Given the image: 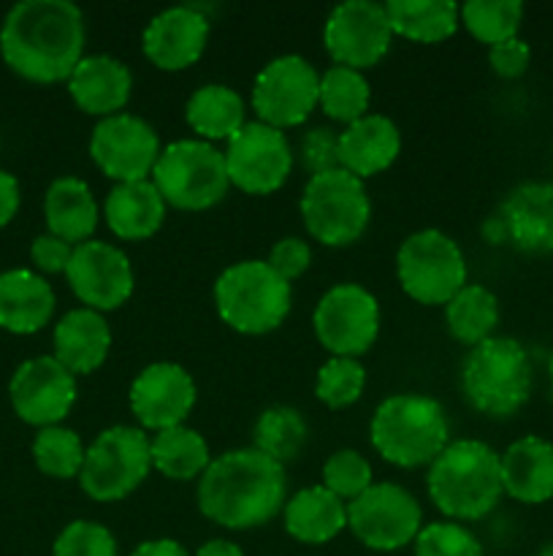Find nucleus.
I'll return each instance as SVG.
<instances>
[{
    "label": "nucleus",
    "mask_w": 553,
    "mask_h": 556,
    "mask_svg": "<svg viewBox=\"0 0 553 556\" xmlns=\"http://www.w3.org/2000/svg\"><path fill=\"white\" fill-rule=\"evenodd\" d=\"M9 400L16 418L30 427H60L76 405V375L54 356H36L14 369Z\"/></svg>",
    "instance_id": "17"
},
{
    "label": "nucleus",
    "mask_w": 553,
    "mask_h": 556,
    "mask_svg": "<svg viewBox=\"0 0 553 556\" xmlns=\"http://www.w3.org/2000/svg\"><path fill=\"white\" fill-rule=\"evenodd\" d=\"M459 16L466 33L491 49L518 36V27L524 22V3L520 0H470L459 5Z\"/></svg>",
    "instance_id": "36"
},
{
    "label": "nucleus",
    "mask_w": 553,
    "mask_h": 556,
    "mask_svg": "<svg viewBox=\"0 0 553 556\" xmlns=\"http://www.w3.org/2000/svg\"><path fill=\"white\" fill-rule=\"evenodd\" d=\"M85 14L70 0H22L0 25V54L22 79L68 81L85 58Z\"/></svg>",
    "instance_id": "1"
},
{
    "label": "nucleus",
    "mask_w": 553,
    "mask_h": 556,
    "mask_svg": "<svg viewBox=\"0 0 553 556\" xmlns=\"http://www.w3.org/2000/svg\"><path fill=\"white\" fill-rule=\"evenodd\" d=\"M52 556H119V552L106 527L90 519H76L60 530Z\"/></svg>",
    "instance_id": "40"
},
{
    "label": "nucleus",
    "mask_w": 553,
    "mask_h": 556,
    "mask_svg": "<svg viewBox=\"0 0 553 556\" xmlns=\"http://www.w3.org/2000/svg\"><path fill=\"white\" fill-rule=\"evenodd\" d=\"M266 264H269L282 280L293 282L309 269V264H312V250H309V244L304 242V239L285 237L271 248Z\"/></svg>",
    "instance_id": "43"
},
{
    "label": "nucleus",
    "mask_w": 553,
    "mask_h": 556,
    "mask_svg": "<svg viewBox=\"0 0 553 556\" xmlns=\"http://www.w3.org/2000/svg\"><path fill=\"white\" fill-rule=\"evenodd\" d=\"M312 329L331 356H363L380 337V302L358 282H339L320 296Z\"/></svg>",
    "instance_id": "13"
},
{
    "label": "nucleus",
    "mask_w": 553,
    "mask_h": 556,
    "mask_svg": "<svg viewBox=\"0 0 553 556\" xmlns=\"http://www.w3.org/2000/svg\"><path fill=\"white\" fill-rule=\"evenodd\" d=\"M152 185L163 195L166 206L204 212L226 199L231 179H228L222 150L209 141L179 139L163 147L157 155Z\"/></svg>",
    "instance_id": "7"
},
{
    "label": "nucleus",
    "mask_w": 553,
    "mask_h": 556,
    "mask_svg": "<svg viewBox=\"0 0 553 556\" xmlns=\"http://www.w3.org/2000/svg\"><path fill=\"white\" fill-rule=\"evenodd\" d=\"M415 556H483V546L466 527L434 521L417 532Z\"/></svg>",
    "instance_id": "41"
},
{
    "label": "nucleus",
    "mask_w": 553,
    "mask_h": 556,
    "mask_svg": "<svg viewBox=\"0 0 553 556\" xmlns=\"http://www.w3.org/2000/svg\"><path fill=\"white\" fill-rule=\"evenodd\" d=\"M43 217H47L49 233L76 248L92 239L101 223V206L85 179L60 177L49 185L43 195Z\"/></svg>",
    "instance_id": "28"
},
{
    "label": "nucleus",
    "mask_w": 553,
    "mask_h": 556,
    "mask_svg": "<svg viewBox=\"0 0 553 556\" xmlns=\"http://www.w3.org/2000/svg\"><path fill=\"white\" fill-rule=\"evenodd\" d=\"M133 92V74L123 60L112 54H85L68 76V96L76 106L92 117L123 114Z\"/></svg>",
    "instance_id": "22"
},
{
    "label": "nucleus",
    "mask_w": 553,
    "mask_h": 556,
    "mask_svg": "<svg viewBox=\"0 0 553 556\" xmlns=\"http://www.w3.org/2000/svg\"><path fill=\"white\" fill-rule=\"evenodd\" d=\"M548 378H551V400H553V353H551V362H548Z\"/></svg>",
    "instance_id": "50"
},
{
    "label": "nucleus",
    "mask_w": 553,
    "mask_h": 556,
    "mask_svg": "<svg viewBox=\"0 0 553 556\" xmlns=\"http://www.w3.org/2000/svg\"><path fill=\"white\" fill-rule=\"evenodd\" d=\"M390 30L388 14L383 3L372 0H347L331 9L323 25L325 52L331 54L334 65L366 71L377 65L388 54Z\"/></svg>",
    "instance_id": "15"
},
{
    "label": "nucleus",
    "mask_w": 553,
    "mask_h": 556,
    "mask_svg": "<svg viewBox=\"0 0 553 556\" xmlns=\"http://www.w3.org/2000/svg\"><path fill=\"white\" fill-rule=\"evenodd\" d=\"M195 556H244V552L233 541H226V538H215V541H206L204 546L195 552Z\"/></svg>",
    "instance_id": "48"
},
{
    "label": "nucleus",
    "mask_w": 553,
    "mask_h": 556,
    "mask_svg": "<svg viewBox=\"0 0 553 556\" xmlns=\"http://www.w3.org/2000/svg\"><path fill=\"white\" fill-rule=\"evenodd\" d=\"M394 36L417 43H439L453 36L461 25L459 5L453 0H390L385 3Z\"/></svg>",
    "instance_id": "31"
},
{
    "label": "nucleus",
    "mask_w": 553,
    "mask_h": 556,
    "mask_svg": "<svg viewBox=\"0 0 553 556\" xmlns=\"http://www.w3.org/2000/svg\"><path fill=\"white\" fill-rule=\"evenodd\" d=\"M320 74L301 54H280L258 71L253 81V109L258 123L276 130L298 128L318 109Z\"/></svg>",
    "instance_id": "11"
},
{
    "label": "nucleus",
    "mask_w": 553,
    "mask_h": 556,
    "mask_svg": "<svg viewBox=\"0 0 553 556\" xmlns=\"http://www.w3.org/2000/svg\"><path fill=\"white\" fill-rule=\"evenodd\" d=\"M54 291L38 271H0V329L11 334H36L52 320Z\"/></svg>",
    "instance_id": "27"
},
{
    "label": "nucleus",
    "mask_w": 553,
    "mask_h": 556,
    "mask_svg": "<svg viewBox=\"0 0 553 556\" xmlns=\"http://www.w3.org/2000/svg\"><path fill=\"white\" fill-rule=\"evenodd\" d=\"M323 486L342 503H350L372 486V465L352 448L334 451L323 465Z\"/></svg>",
    "instance_id": "39"
},
{
    "label": "nucleus",
    "mask_w": 553,
    "mask_h": 556,
    "mask_svg": "<svg viewBox=\"0 0 553 556\" xmlns=\"http://www.w3.org/2000/svg\"><path fill=\"white\" fill-rule=\"evenodd\" d=\"M537 556H553V541L545 543V546H542L540 552H537Z\"/></svg>",
    "instance_id": "49"
},
{
    "label": "nucleus",
    "mask_w": 553,
    "mask_h": 556,
    "mask_svg": "<svg viewBox=\"0 0 553 556\" xmlns=\"http://www.w3.org/2000/svg\"><path fill=\"white\" fill-rule=\"evenodd\" d=\"M374 451L401 470L432 465L450 443L445 407L426 394H394L383 400L369 424Z\"/></svg>",
    "instance_id": "4"
},
{
    "label": "nucleus",
    "mask_w": 553,
    "mask_h": 556,
    "mask_svg": "<svg viewBox=\"0 0 553 556\" xmlns=\"http://www.w3.org/2000/svg\"><path fill=\"white\" fill-rule=\"evenodd\" d=\"M54 358L74 375H90L103 367L112 351V329L95 309L76 307L54 326Z\"/></svg>",
    "instance_id": "24"
},
{
    "label": "nucleus",
    "mask_w": 553,
    "mask_h": 556,
    "mask_svg": "<svg viewBox=\"0 0 553 556\" xmlns=\"http://www.w3.org/2000/svg\"><path fill=\"white\" fill-rule=\"evenodd\" d=\"M152 470L166 476L168 481H195L211 465L209 445L204 434H198L190 427H173L155 432L150 438Z\"/></svg>",
    "instance_id": "32"
},
{
    "label": "nucleus",
    "mask_w": 553,
    "mask_h": 556,
    "mask_svg": "<svg viewBox=\"0 0 553 556\" xmlns=\"http://www.w3.org/2000/svg\"><path fill=\"white\" fill-rule=\"evenodd\" d=\"M401 152V134L385 114H366L345 125L339 134V168L352 177L369 179L394 166Z\"/></svg>",
    "instance_id": "23"
},
{
    "label": "nucleus",
    "mask_w": 553,
    "mask_h": 556,
    "mask_svg": "<svg viewBox=\"0 0 553 556\" xmlns=\"http://www.w3.org/2000/svg\"><path fill=\"white\" fill-rule=\"evenodd\" d=\"M282 516L287 535L307 546L331 543L347 527V505L325 486H309L293 494Z\"/></svg>",
    "instance_id": "29"
},
{
    "label": "nucleus",
    "mask_w": 553,
    "mask_h": 556,
    "mask_svg": "<svg viewBox=\"0 0 553 556\" xmlns=\"http://www.w3.org/2000/svg\"><path fill=\"white\" fill-rule=\"evenodd\" d=\"M198 391L182 364L155 362L146 364L130 383V413L139 427L150 432L182 427L184 418L193 413Z\"/></svg>",
    "instance_id": "19"
},
{
    "label": "nucleus",
    "mask_w": 553,
    "mask_h": 556,
    "mask_svg": "<svg viewBox=\"0 0 553 556\" xmlns=\"http://www.w3.org/2000/svg\"><path fill=\"white\" fill-rule=\"evenodd\" d=\"M85 443L74 429L65 427H47L38 429L33 440V462L38 470L57 481L79 478L81 465H85Z\"/></svg>",
    "instance_id": "37"
},
{
    "label": "nucleus",
    "mask_w": 553,
    "mask_h": 556,
    "mask_svg": "<svg viewBox=\"0 0 553 556\" xmlns=\"http://www.w3.org/2000/svg\"><path fill=\"white\" fill-rule=\"evenodd\" d=\"M401 291L417 304H448L466 286V258L459 242L439 228L410 233L396 253Z\"/></svg>",
    "instance_id": "10"
},
{
    "label": "nucleus",
    "mask_w": 553,
    "mask_h": 556,
    "mask_svg": "<svg viewBox=\"0 0 553 556\" xmlns=\"http://www.w3.org/2000/svg\"><path fill=\"white\" fill-rule=\"evenodd\" d=\"M244 101L228 85H201L184 106V119L198 134L201 141H231L247 125Z\"/></svg>",
    "instance_id": "30"
},
{
    "label": "nucleus",
    "mask_w": 553,
    "mask_h": 556,
    "mask_svg": "<svg viewBox=\"0 0 553 556\" xmlns=\"http://www.w3.org/2000/svg\"><path fill=\"white\" fill-rule=\"evenodd\" d=\"M531 362L513 337H491L470 348L461 364V391L477 413L515 416L531 396Z\"/></svg>",
    "instance_id": "5"
},
{
    "label": "nucleus",
    "mask_w": 553,
    "mask_h": 556,
    "mask_svg": "<svg viewBox=\"0 0 553 556\" xmlns=\"http://www.w3.org/2000/svg\"><path fill=\"white\" fill-rule=\"evenodd\" d=\"M291 282L266 261H239L215 282V307L222 324L247 337L271 334L291 313Z\"/></svg>",
    "instance_id": "6"
},
{
    "label": "nucleus",
    "mask_w": 553,
    "mask_h": 556,
    "mask_svg": "<svg viewBox=\"0 0 553 556\" xmlns=\"http://www.w3.org/2000/svg\"><path fill=\"white\" fill-rule=\"evenodd\" d=\"M206 41L209 20L195 5H171L146 22L141 49L155 68L184 71L198 63Z\"/></svg>",
    "instance_id": "20"
},
{
    "label": "nucleus",
    "mask_w": 553,
    "mask_h": 556,
    "mask_svg": "<svg viewBox=\"0 0 553 556\" xmlns=\"http://www.w3.org/2000/svg\"><path fill=\"white\" fill-rule=\"evenodd\" d=\"M65 277L74 296L101 315L123 307L136 286L128 255L101 239L76 244Z\"/></svg>",
    "instance_id": "18"
},
{
    "label": "nucleus",
    "mask_w": 553,
    "mask_h": 556,
    "mask_svg": "<svg viewBox=\"0 0 553 556\" xmlns=\"http://www.w3.org/2000/svg\"><path fill=\"white\" fill-rule=\"evenodd\" d=\"M298 155H301V163L309 172V177L339 168V134H334L331 128L307 130Z\"/></svg>",
    "instance_id": "42"
},
{
    "label": "nucleus",
    "mask_w": 553,
    "mask_h": 556,
    "mask_svg": "<svg viewBox=\"0 0 553 556\" xmlns=\"http://www.w3.org/2000/svg\"><path fill=\"white\" fill-rule=\"evenodd\" d=\"M491 242L507 239L520 253H553V185H518L493 217Z\"/></svg>",
    "instance_id": "21"
},
{
    "label": "nucleus",
    "mask_w": 553,
    "mask_h": 556,
    "mask_svg": "<svg viewBox=\"0 0 553 556\" xmlns=\"http://www.w3.org/2000/svg\"><path fill=\"white\" fill-rule=\"evenodd\" d=\"M369 101H372V87H369L363 71L331 65L320 74L318 106L323 109L325 117L350 125L356 119L366 117Z\"/></svg>",
    "instance_id": "34"
},
{
    "label": "nucleus",
    "mask_w": 553,
    "mask_h": 556,
    "mask_svg": "<svg viewBox=\"0 0 553 556\" xmlns=\"http://www.w3.org/2000/svg\"><path fill=\"white\" fill-rule=\"evenodd\" d=\"M529 63L531 49L529 43L518 36L488 49V65H491L493 74L502 76V79H518L520 74H526Z\"/></svg>",
    "instance_id": "44"
},
{
    "label": "nucleus",
    "mask_w": 553,
    "mask_h": 556,
    "mask_svg": "<svg viewBox=\"0 0 553 556\" xmlns=\"http://www.w3.org/2000/svg\"><path fill=\"white\" fill-rule=\"evenodd\" d=\"M20 182H16L14 174L0 168V228H5L14 220L16 212H20Z\"/></svg>",
    "instance_id": "46"
},
{
    "label": "nucleus",
    "mask_w": 553,
    "mask_h": 556,
    "mask_svg": "<svg viewBox=\"0 0 553 556\" xmlns=\"http://www.w3.org/2000/svg\"><path fill=\"white\" fill-rule=\"evenodd\" d=\"M502 489L507 497L524 505H542L553 500V443L535 438H520L507 445L502 456Z\"/></svg>",
    "instance_id": "25"
},
{
    "label": "nucleus",
    "mask_w": 553,
    "mask_h": 556,
    "mask_svg": "<svg viewBox=\"0 0 553 556\" xmlns=\"http://www.w3.org/2000/svg\"><path fill=\"white\" fill-rule=\"evenodd\" d=\"M499 324V302L486 286L466 282L448 304H445V326L450 337L461 345H480L491 340Z\"/></svg>",
    "instance_id": "33"
},
{
    "label": "nucleus",
    "mask_w": 553,
    "mask_h": 556,
    "mask_svg": "<svg viewBox=\"0 0 553 556\" xmlns=\"http://www.w3.org/2000/svg\"><path fill=\"white\" fill-rule=\"evenodd\" d=\"M70 255H74V244L63 242L54 233H41L30 244V261L41 275H60V271L65 275Z\"/></svg>",
    "instance_id": "45"
},
{
    "label": "nucleus",
    "mask_w": 553,
    "mask_h": 556,
    "mask_svg": "<svg viewBox=\"0 0 553 556\" xmlns=\"http://www.w3.org/2000/svg\"><path fill=\"white\" fill-rule=\"evenodd\" d=\"M304 443H307V421L296 407L274 405L260 413V418L255 421L253 448L280 465L296 459Z\"/></svg>",
    "instance_id": "35"
},
{
    "label": "nucleus",
    "mask_w": 553,
    "mask_h": 556,
    "mask_svg": "<svg viewBox=\"0 0 553 556\" xmlns=\"http://www.w3.org/2000/svg\"><path fill=\"white\" fill-rule=\"evenodd\" d=\"M298 210L309 237L325 248H347L366 231L372 201L363 179L352 177L345 168H331L309 177Z\"/></svg>",
    "instance_id": "8"
},
{
    "label": "nucleus",
    "mask_w": 553,
    "mask_h": 556,
    "mask_svg": "<svg viewBox=\"0 0 553 556\" xmlns=\"http://www.w3.org/2000/svg\"><path fill=\"white\" fill-rule=\"evenodd\" d=\"M160 150L157 130L128 112L101 119L90 136V157L117 185L150 179Z\"/></svg>",
    "instance_id": "16"
},
{
    "label": "nucleus",
    "mask_w": 553,
    "mask_h": 556,
    "mask_svg": "<svg viewBox=\"0 0 553 556\" xmlns=\"http://www.w3.org/2000/svg\"><path fill=\"white\" fill-rule=\"evenodd\" d=\"M130 556H190V552L179 541H171V538H157V541L139 543Z\"/></svg>",
    "instance_id": "47"
},
{
    "label": "nucleus",
    "mask_w": 553,
    "mask_h": 556,
    "mask_svg": "<svg viewBox=\"0 0 553 556\" xmlns=\"http://www.w3.org/2000/svg\"><path fill=\"white\" fill-rule=\"evenodd\" d=\"M103 220L114 237L125 242H144L160 231L166 220V201L152 179L114 185L103 201Z\"/></svg>",
    "instance_id": "26"
},
{
    "label": "nucleus",
    "mask_w": 553,
    "mask_h": 556,
    "mask_svg": "<svg viewBox=\"0 0 553 556\" xmlns=\"http://www.w3.org/2000/svg\"><path fill=\"white\" fill-rule=\"evenodd\" d=\"M426 492L434 508L448 519H483L504 494L499 454L480 440H453L428 465Z\"/></svg>",
    "instance_id": "3"
},
{
    "label": "nucleus",
    "mask_w": 553,
    "mask_h": 556,
    "mask_svg": "<svg viewBox=\"0 0 553 556\" xmlns=\"http://www.w3.org/2000/svg\"><path fill=\"white\" fill-rule=\"evenodd\" d=\"M285 465L255 448L215 456L198 478V510L226 530L263 527L287 503Z\"/></svg>",
    "instance_id": "2"
},
{
    "label": "nucleus",
    "mask_w": 553,
    "mask_h": 556,
    "mask_svg": "<svg viewBox=\"0 0 553 556\" xmlns=\"http://www.w3.org/2000/svg\"><path fill=\"white\" fill-rule=\"evenodd\" d=\"M152 472L150 438L141 427H108L87 445L79 486L95 503L130 497Z\"/></svg>",
    "instance_id": "9"
},
{
    "label": "nucleus",
    "mask_w": 553,
    "mask_h": 556,
    "mask_svg": "<svg viewBox=\"0 0 553 556\" xmlns=\"http://www.w3.org/2000/svg\"><path fill=\"white\" fill-rule=\"evenodd\" d=\"M363 389H366V369L358 358L331 356L318 369V380H314V396L331 410H345L356 405Z\"/></svg>",
    "instance_id": "38"
},
{
    "label": "nucleus",
    "mask_w": 553,
    "mask_h": 556,
    "mask_svg": "<svg viewBox=\"0 0 553 556\" xmlns=\"http://www.w3.org/2000/svg\"><path fill=\"white\" fill-rule=\"evenodd\" d=\"M347 527L372 552H399L423 530V510L399 483H372L347 503Z\"/></svg>",
    "instance_id": "12"
},
{
    "label": "nucleus",
    "mask_w": 553,
    "mask_h": 556,
    "mask_svg": "<svg viewBox=\"0 0 553 556\" xmlns=\"http://www.w3.org/2000/svg\"><path fill=\"white\" fill-rule=\"evenodd\" d=\"M228 179L247 195L276 193L293 172V147L285 130L247 123L222 150Z\"/></svg>",
    "instance_id": "14"
}]
</instances>
